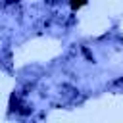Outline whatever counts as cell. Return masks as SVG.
<instances>
[{"mask_svg": "<svg viewBox=\"0 0 123 123\" xmlns=\"http://www.w3.org/2000/svg\"><path fill=\"white\" fill-rule=\"evenodd\" d=\"M86 2H88V0H69V6H71V10H79V8H83Z\"/></svg>", "mask_w": 123, "mask_h": 123, "instance_id": "6da1fadb", "label": "cell"}]
</instances>
